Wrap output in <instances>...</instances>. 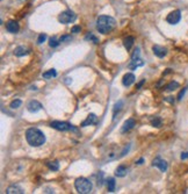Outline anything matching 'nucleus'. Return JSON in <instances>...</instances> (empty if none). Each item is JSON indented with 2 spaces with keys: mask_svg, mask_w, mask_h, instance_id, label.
<instances>
[{
  "mask_svg": "<svg viewBox=\"0 0 188 194\" xmlns=\"http://www.w3.org/2000/svg\"><path fill=\"white\" fill-rule=\"evenodd\" d=\"M26 140L28 144L31 147H41L45 142V136L40 129L37 128H29L26 131Z\"/></svg>",
  "mask_w": 188,
  "mask_h": 194,
  "instance_id": "obj_1",
  "label": "nucleus"
},
{
  "mask_svg": "<svg viewBox=\"0 0 188 194\" xmlns=\"http://www.w3.org/2000/svg\"><path fill=\"white\" fill-rule=\"evenodd\" d=\"M116 26V21L114 18L108 15H101L96 20V29L101 34H108Z\"/></svg>",
  "mask_w": 188,
  "mask_h": 194,
  "instance_id": "obj_2",
  "label": "nucleus"
},
{
  "mask_svg": "<svg viewBox=\"0 0 188 194\" xmlns=\"http://www.w3.org/2000/svg\"><path fill=\"white\" fill-rule=\"evenodd\" d=\"M74 187L77 189V192L80 194H88L92 192V183L88 179L86 178H78L74 181Z\"/></svg>",
  "mask_w": 188,
  "mask_h": 194,
  "instance_id": "obj_3",
  "label": "nucleus"
},
{
  "mask_svg": "<svg viewBox=\"0 0 188 194\" xmlns=\"http://www.w3.org/2000/svg\"><path fill=\"white\" fill-rule=\"evenodd\" d=\"M74 20H76V14L71 10H66V11L62 12L59 14V16H58V21L61 22V23H64V25L73 22Z\"/></svg>",
  "mask_w": 188,
  "mask_h": 194,
  "instance_id": "obj_4",
  "label": "nucleus"
},
{
  "mask_svg": "<svg viewBox=\"0 0 188 194\" xmlns=\"http://www.w3.org/2000/svg\"><path fill=\"white\" fill-rule=\"evenodd\" d=\"M50 127L53 129H57L61 131H68L72 129V126L68 122H62V121H52L50 123Z\"/></svg>",
  "mask_w": 188,
  "mask_h": 194,
  "instance_id": "obj_5",
  "label": "nucleus"
},
{
  "mask_svg": "<svg viewBox=\"0 0 188 194\" xmlns=\"http://www.w3.org/2000/svg\"><path fill=\"white\" fill-rule=\"evenodd\" d=\"M181 19V12L177 10V11H173L171 12L166 18V21L170 23V25H177L178 22L180 21Z\"/></svg>",
  "mask_w": 188,
  "mask_h": 194,
  "instance_id": "obj_6",
  "label": "nucleus"
},
{
  "mask_svg": "<svg viewBox=\"0 0 188 194\" xmlns=\"http://www.w3.org/2000/svg\"><path fill=\"white\" fill-rule=\"evenodd\" d=\"M152 166H156V168H158L162 172H165L167 170V163L164 160V159H162V158L157 157L153 159V162H152Z\"/></svg>",
  "mask_w": 188,
  "mask_h": 194,
  "instance_id": "obj_7",
  "label": "nucleus"
},
{
  "mask_svg": "<svg viewBox=\"0 0 188 194\" xmlns=\"http://www.w3.org/2000/svg\"><path fill=\"white\" fill-rule=\"evenodd\" d=\"M27 109L29 110V112H31V113H36V112L42 109V105L38 101H36V100H30L27 104Z\"/></svg>",
  "mask_w": 188,
  "mask_h": 194,
  "instance_id": "obj_8",
  "label": "nucleus"
},
{
  "mask_svg": "<svg viewBox=\"0 0 188 194\" xmlns=\"http://www.w3.org/2000/svg\"><path fill=\"white\" fill-rule=\"evenodd\" d=\"M6 29H7V32L8 33H12V34H16V33L20 30V26H19V23L16 21H13V20H10L6 23Z\"/></svg>",
  "mask_w": 188,
  "mask_h": 194,
  "instance_id": "obj_9",
  "label": "nucleus"
},
{
  "mask_svg": "<svg viewBox=\"0 0 188 194\" xmlns=\"http://www.w3.org/2000/svg\"><path fill=\"white\" fill-rule=\"evenodd\" d=\"M152 51H153V53L156 55L157 57H159V58H163V57H165L166 56V53H167V49L166 48H164L162 47V46H153L152 47Z\"/></svg>",
  "mask_w": 188,
  "mask_h": 194,
  "instance_id": "obj_10",
  "label": "nucleus"
},
{
  "mask_svg": "<svg viewBox=\"0 0 188 194\" xmlns=\"http://www.w3.org/2000/svg\"><path fill=\"white\" fill-rule=\"evenodd\" d=\"M136 126V122L134 119H128V120L125 121L124 123H123V126H122V129H121V133H127V131L131 130L134 127Z\"/></svg>",
  "mask_w": 188,
  "mask_h": 194,
  "instance_id": "obj_11",
  "label": "nucleus"
},
{
  "mask_svg": "<svg viewBox=\"0 0 188 194\" xmlns=\"http://www.w3.org/2000/svg\"><path fill=\"white\" fill-rule=\"evenodd\" d=\"M98 123V117L95 114H89L87 116V119L84 121L83 123H81V127H87V126H91V125H96Z\"/></svg>",
  "mask_w": 188,
  "mask_h": 194,
  "instance_id": "obj_12",
  "label": "nucleus"
},
{
  "mask_svg": "<svg viewBox=\"0 0 188 194\" xmlns=\"http://www.w3.org/2000/svg\"><path fill=\"white\" fill-rule=\"evenodd\" d=\"M134 81H135V76L132 73H125L123 76V79H122V83L124 86H130L131 84H134Z\"/></svg>",
  "mask_w": 188,
  "mask_h": 194,
  "instance_id": "obj_13",
  "label": "nucleus"
},
{
  "mask_svg": "<svg viewBox=\"0 0 188 194\" xmlns=\"http://www.w3.org/2000/svg\"><path fill=\"white\" fill-rule=\"evenodd\" d=\"M143 65H144V61H142L139 57L131 58V63L129 64V69L135 70V69H137L138 66H143Z\"/></svg>",
  "mask_w": 188,
  "mask_h": 194,
  "instance_id": "obj_14",
  "label": "nucleus"
},
{
  "mask_svg": "<svg viewBox=\"0 0 188 194\" xmlns=\"http://www.w3.org/2000/svg\"><path fill=\"white\" fill-rule=\"evenodd\" d=\"M6 193L7 194H23L25 193V191L21 188L20 186H15V185H13V186H10V187L7 188Z\"/></svg>",
  "mask_w": 188,
  "mask_h": 194,
  "instance_id": "obj_15",
  "label": "nucleus"
},
{
  "mask_svg": "<svg viewBox=\"0 0 188 194\" xmlns=\"http://www.w3.org/2000/svg\"><path fill=\"white\" fill-rule=\"evenodd\" d=\"M28 53H29L28 49L25 47H18L14 49V55H15L16 57H22V56L27 55Z\"/></svg>",
  "mask_w": 188,
  "mask_h": 194,
  "instance_id": "obj_16",
  "label": "nucleus"
},
{
  "mask_svg": "<svg viewBox=\"0 0 188 194\" xmlns=\"http://www.w3.org/2000/svg\"><path fill=\"white\" fill-rule=\"evenodd\" d=\"M115 176H116V177H120V178L127 176V168H125L124 165L117 166V168L115 170Z\"/></svg>",
  "mask_w": 188,
  "mask_h": 194,
  "instance_id": "obj_17",
  "label": "nucleus"
},
{
  "mask_svg": "<svg viewBox=\"0 0 188 194\" xmlns=\"http://www.w3.org/2000/svg\"><path fill=\"white\" fill-rule=\"evenodd\" d=\"M134 37L132 36H128L124 38V41H123V44H124V48L127 49V50H130L131 48H132V46H134Z\"/></svg>",
  "mask_w": 188,
  "mask_h": 194,
  "instance_id": "obj_18",
  "label": "nucleus"
},
{
  "mask_svg": "<svg viewBox=\"0 0 188 194\" xmlns=\"http://www.w3.org/2000/svg\"><path fill=\"white\" fill-rule=\"evenodd\" d=\"M57 76V72H56V70L55 69H51V70H49L47 72H43L42 74V77L44 79H49V78H52V77H56Z\"/></svg>",
  "mask_w": 188,
  "mask_h": 194,
  "instance_id": "obj_19",
  "label": "nucleus"
},
{
  "mask_svg": "<svg viewBox=\"0 0 188 194\" xmlns=\"http://www.w3.org/2000/svg\"><path fill=\"white\" fill-rule=\"evenodd\" d=\"M122 107H123V101H122V100H120V101H117V102L115 104L114 109H113V114H114V116H113V119H114V120H115V116H116V113H117V112H120Z\"/></svg>",
  "mask_w": 188,
  "mask_h": 194,
  "instance_id": "obj_20",
  "label": "nucleus"
},
{
  "mask_svg": "<svg viewBox=\"0 0 188 194\" xmlns=\"http://www.w3.org/2000/svg\"><path fill=\"white\" fill-rule=\"evenodd\" d=\"M47 166L51 171H58V168H59V163L57 160H53V162H48L47 163Z\"/></svg>",
  "mask_w": 188,
  "mask_h": 194,
  "instance_id": "obj_21",
  "label": "nucleus"
},
{
  "mask_svg": "<svg viewBox=\"0 0 188 194\" xmlns=\"http://www.w3.org/2000/svg\"><path fill=\"white\" fill-rule=\"evenodd\" d=\"M115 185H116V183H115L114 178H109L108 180H107V188H108L109 192H114Z\"/></svg>",
  "mask_w": 188,
  "mask_h": 194,
  "instance_id": "obj_22",
  "label": "nucleus"
},
{
  "mask_svg": "<svg viewBox=\"0 0 188 194\" xmlns=\"http://www.w3.org/2000/svg\"><path fill=\"white\" fill-rule=\"evenodd\" d=\"M163 121L160 117H158V116H155L153 119H151V125L153 127H156V128H159V127L162 126Z\"/></svg>",
  "mask_w": 188,
  "mask_h": 194,
  "instance_id": "obj_23",
  "label": "nucleus"
},
{
  "mask_svg": "<svg viewBox=\"0 0 188 194\" xmlns=\"http://www.w3.org/2000/svg\"><path fill=\"white\" fill-rule=\"evenodd\" d=\"M21 105H22V101H21L20 99H16V100H13V101L10 102V107L12 109H16V108H19Z\"/></svg>",
  "mask_w": 188,
  "mask_h": 194,
  "instance_id": "obj_24",
  "label": "nucleus"
},
{
  "mask_svg": "<svg viewBox=\"0 0 188 194\" xmlns=\"http://www.w3.org/2000/svg\"><path fill=\"white\" fill-rule=\"evenodd\" d=\"M178 87H179V83H177V81H171V83L166 86V91H174V89H178Z\"/></svg>",
  "mask_w": 188,
  "mask_h": 194,
  "instance_id": "obj_25",
  "label": "nucleus"
},
{
  "mask_svg": "<svg viewBox=\"0 0 188 194\" xmlns=\"http://www.w3.org/2000/svg\"><path fill=\"white\" fill-rule=\"evenodd\" d=\"M85 40H89V41H92L93 43H99V38L96 36H94L93 34H91V33H89L88 35L85 36Z\"/></svg>",
  "mask_w": 188,
  "mask_h": 194,
  "instance_id": "obj_26",
  "label": "nucleus"
},
{
  "mask_svg": "<svg viewBox=\"0 0 188 194\" xmlns=\"http://www.w3.org/2000/svg\"><path fill=\"white\" fill-rule=\"evenodd\" d=\"M49 46H50L51 48L58 47V46H59V40L57 41L55 37H51V38H50V41H49Z\"/></svg>",
  "mask_w": 188,
  "mask_h": 194,
  "instance_id": "obj_27",
  "label": "nucleus"
},
{
  "mask_svg": "<svg viewBox=\"0 0 188 194\" xmlns=\"http://www.w3.org/2000/svg\"><path fill=\"white\" fill-rule=\"evenodd\" d=\"M45 38H47V35H45V34H41V35L38 36V38H37V43H38V44H42V43L45 41Z\"/></svg>",
  "mask_w": 188,
  "mask_h": 194,
  "instance_id": "obj_28",
  "label": "nucleus"
},
{
  "mask_svg": "<svg viewBox=\"0 0 188 194\" xmlns=\"http://www.w3.org/2000/svg\"><path fill=\"white\" fill-rule=\"evenodd\" d=\"M102 178H104V173L99 172V176H98V186H102Z\"/></svg>",
  "mask_w": 188,
  "mask_h": 194,
  "instance_id": "obj_29",
  "label": "nucleus"
},
{
  "mask_svg": "<svg viewBox=\"0 0 188 194\" xmlns=\"http://www.w3.org/2000/svg\"><path fill=\"white\" fill-rule=\"evenodd\" d=\"M80 30H81V27L80 26H74V27H72V29H71V32H72L73 34L80 33Z\"/></svg>",
  "mask_w": 188,
  "mask_h": 194,
  "instance_id": "obj_30",
  "label": "nucleus"
},
{
  "mask_svg": "<svg viewBox=\"0 0 188 194\" xmlns=\"http://www.w3.org/2000/svg\"><path fill=\"white\" fill-rule=\"evenodd\" d=\"M69 40H71V35H64L59 38V42H64V41H69Z\"/></svg>",
  "mask_w": 188,
  "mask_h": 194,
  "instance_id": "obj_31",
  "label": "nucleus"
},
{
  "mask_svg": "<svg viewBox=\"0 0 188 194\" xmlns=\"http://www.w3.org/2000/svg\"><path fill=\"white\" fill-rule=\"evenodd\" d=\"M139 57V48H137L135 50V53H132V56H131V58H137Z\"/></svg>",
  "mask_w": 188,
  "mask_h": 194,
  "instance_id": "obj_32",
  "label": "nucleus"
},
{
  "mask_svg": "<svg viewBox=\"0 0 188 194\" xmlns=\"http://www.w3.org/2000/svg\"><path fill=\"white\" fill-rule=\"evenodd\" d=\"M185 93H186V89H183L182 91L179 93V95H178V100H179V101L182 99V97H183V94H185Z\"/></svg>",
  "mask_w": 188,
  "mask_h": 194,
  "instance_id": "obj_33",
  "label": "nucleus"
},
{
  "mask_svg": "<svg viewBox=\"0 0 188 194\" xmlns=\"http://www.w3.org/2000/svg\"><path fill=\"white\" fill-rule=\"evenodd\" d=\"M188 158V152H183L181 153V159H187Z\"/></svg>",
  "mask_w": 188,
  "mask_h": 194,
  "instance_id": "obj_34",
  "label": "nucleus"
},
{
  "mask_svg": "<svg viewBox=\"0 0 188 194\" xmlns=\"http://www.w3.org/2000/svg\"><path fill=\"white\" fill-rule=\"evenodd\" d=\"M144 83H145V79H143V80H142L141 83H138V85H137V89H139L142 87V85L144 84Z\"/></svg>",
  "mask_w": 188,
  "mask_h": 194,
  "instance_id": "obj_35",
  "label": "nucleus"
},
{
  "mask_svg": "<svg viewBox=\"0 0 188 194\" xmlns=\"http://www.w3.org/2000/svg\"><path fill=\"white\" fill-rule=\"evenodd\" d=\"M143 162H144V158H141L139 160L136 162V164H137V165H141V164H143Z\"/></svg>",
  "mask_w": 188,
  "mask_h": 194,
  "instance_id": "obj_36",
  "label": "nucleus"
},
{
  "mask_svg": "<svg viewBox=\"0 0 188 194\" xmlns=\"http://www.w3.org/2000/svg\"><path fill=\"white\" fill-rule=\"evenodd\" d=\"M20 1H26V0H20Z\"/></svg>",
  "mask_w": 188,
  "mask_h": 194,
  "instance_id": "obj_37",
  "label": "nucleus"
}]
</instances>
